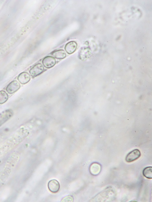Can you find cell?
Returning <instances> with one entry per match:
<instances>
[{"label": "cell", "instance_id": "9", "mask_svg": "<svg viewBox=\"0 0 152 202\" xmlns=\"http://www.w3.org/2000/svg\"><path fill=\"white\" fill-rule=\"evenodd\" d=\"M51 54L55 58L58 59H63L66 56L65 52L63 49L54 51L52 52Z\"/></svg>", "mask_w": 152, "mask_h": 202}, {"label": "cell", "instance_id": "4", "mask_svg": "<svg viewBox=\"0 0 152 202\" xmlns=\"http://www.w3.org/2000/svg\"><path fill=\"white\" fill-rule=\"evenodd\" d=\"M42 62L45 67L50 68L55 65L56 61L54 57L49 56L44 57L43 59Z\"/></svg>", "mask_w": 152, "mask_h": 202}, {"label": "cell", "instance_id": "7", "mask_svg": "<svg viewBox=\"0 0 152 202\" xmlns=\"http://www.w3.org/2000/svg\"><path fill=\"white\" fill-rule=\"evenodd\" d=\"M77 47V43L74 41H71L67 42L66 44L64 49L67 53L71 54L75 51Z\"/></svg>", "mask_w": 152, "mask_h": 202}, {"label": "cell", "instance_id": "5", "mask_svg": "<svg viewBox=\"0 0 152 202\" xmlns=\"http://www.w3.org/2000/svg\"><path fill=\"white\" fill-rule=\"evenodd\" d=\"M20 85L18 82L13 80L7 86L6 90L9 94H12L17 91L20 88Z\"/></svg>", "mask_w": 152, "mask_h": 202}, {"label": "cell", "instance_id": "3", "mask_svg": "<svg viewBox=\"0 0 152 202\" xmlns=\"http://www.w3.org/2000/svg\"><path fill=\"white\" fill-rule=\"evenodd\" d=\"M44 68L43 66L40 63H37L33 66L30 70L29 73L32 77H36L43 71Z\"/></svg>", "mask_w": 152, "mask_h": 202}, {"label": "cell", "instance_id": "1", "mask_svg": "<svg viewBox=\"0 0 152 202\" xmlns=\"http://www.w3.org/2000/svg\"><path fill=\"white\" fill-rule=\"evenodd\" d=\"M10 158L0 173V188L4 183L18 162V158Z\"/></svg>", "mask_w": 152, "mask_h": 202}, {"label": "cell", "instance_id": "2", "mask_svg": "<svg viewBox=\"0 0 152 202\" xmlns=\"http://www.w3.org/2000/svg\"><path fill=\"white\" fill-rule=\"evenodd\" d=\"M140 156L141 153L139 150H134L127 154L125 158L126 161L127 162H133L137 159Z\"/></svg>", "mask_w": 152, "mask_h": 202}, {"label": "cell", "instance_id": "11", "mask_svg": "<svg viewBox=\"0 0 152 202\" xmlns=\"http://www.w3.org/2000/svg\"><path fill=\"white\" fill-rule=\"evenodd\" d=\"M8 95L5 91H0V104H2L5 103L8 99Z\"/></svg>", "mask_w": 152, "mask_h": 202}, {"label": "cell", "instance_id": "8", "mask_svg": "<svg viewBox=\"0 0 152 202\" xmlns=\"http://www.w3.org/2000/svg\"><path fill=\"white\" fill-rule=\"evenodd\" d=\"M18 79L21 83L23 84H25L30 81V76L27 72H23L19 75Z\"/></svg>", "mask_w": 152, "mask_h": 202}, {"label": "cell", "instance_id": "12", "mask_svg": "<svg viewBox=\"0 0 152 202\" xmlns=\"http://www.w3.org/2000/svg\"><path fill=\"white\" fill-rule=\"evenodd\" d=\"M73 197L71 195H68L64 197L61 200V202H73Z\"/></svg>", "mask_w": 152, "mask_h": 202}, {"label": "cell", "instance_id": "10", "mask_svg": "<svg viewBox=\"0 0 152 202\" xmlns=\"http://www.w3.org/2000/svg\"><path fill=\"white\" fill-rule=\"evenodd\" d=\"M143 175L148 179L152 178V167H147L143 170Z\"/></svg>", "mask_w": 152, "mask_h": 202}, {"label": "cell", "instance_id": "6", "mask_svg": "<svg viewBox=\"0 0 152 202\" xmlns=\"http://www.w3.org/2000/svg\"><path fill=\"white\" fill-rule=\"evenodd\" d=\"M49 190L53 193H56L59 190L60 185L59 182L56 180L53 179L50 180L48 184Z\"/></svg>", "mask_w": 152, "mask_h": 202}]
</instances>
